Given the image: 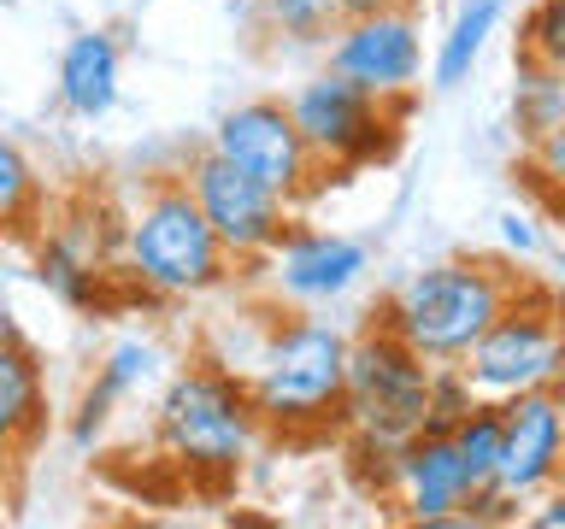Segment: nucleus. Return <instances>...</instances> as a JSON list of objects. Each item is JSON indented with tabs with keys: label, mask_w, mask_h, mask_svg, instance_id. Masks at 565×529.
<instances>
[{
	"label": "nucleus",
	"mask_w": 565,
	"mask_h": 529,
	"mask_svg": "<svg viewBox=\"0 0 565 529\" xmlns=\"http://www.w3.org/2000/svg\"><path fill=\"white\" fill-rule=\"evenodd\" d=\"M377 7H413V0H342V18H353V12H377Z\"/></svg>",
	"instance_id": "obj_25"
},
{
	"label": "nucleus",
	"mask_w": 565,
	"mask_h": 529,
	"mask_svg": "<svg viewBox=\"0 0 565 529\" xmlns=\"http://www.w3.org/2000/svg\"><path fill=\"white\" fill-rule=\"evenodd\" d=\"M519 60L565 71V0H536L519 30Z\"/></svg>",
	"instance_id": "obj_22"
},
{
	"label": "nucleus",
	"mask_w": 565,
	"mask_h": 529,
	"mask_svg": "<svg viewBox=\"0 0 565 529\" xmlns=\"http://www.w3.org/2000/svg\"><path fill=\"white\" fill-rule=\"evenodd\" d=\"M477 395L459 365H430V388H424V430H448Z\"/></svg>",
	"instance_id": "obj_23"
},
{
	"label": "nucleus",
	"mask_w": 565,
	"mask_h": 529,
	"mask_svg": "<svg viewBox=\"0 0 565 529\" xmlns=\"http://www.w3.org/2000/svg\"><path fill=\"white\" fill-rule=\"evenodd\" d=\"M466 370L477 400H512L530 388H559L565 377V335H559V294L542 277H519L507 306L489 317V330L466 347Z\"/></svg>",
	"instance_id": "obj_5"
},
{
	"label": "nucleus",
	"mask_w": 565,
	"mask_h": 529,
	"mask_svg": "<svg viewBox=\"0 0 565 529\" xmlns=\"http://www.w3.org/2000/svg\"><path fill=\"white\" fill-rule=\"evenodd\" d=\"M324 71L348 77L353 88L377 100H413L424 83V24L413 7H377L353 12L330 30Z\"/></svg>",
	"instance_id": "obj_9"
},
{
	"label": "nucleus",
	"mask_w": 565,
	"mask_h": 529,
	"mask_svg": "<svg viewBox=\"0 0 565 529\" xmlns=\"http://www.w3.org/2000/svg\"><path fill=\"white\" fill-rule=\"evenodd\" d=\"M371 277V247L342 229H318V224H289L282 241L259 259V271L247 282H265V294L277 306H335Z\"/></svg>",
	"instance_id": "obj_11"
},
{
	"label": "nucleus",
	"mask_w": 565,
	"mask_h": 529,
	"mask_svg": "<svg viewBox=\"0 0 565 529\" xmlns=\"http://www.w3.org/2000/svg\"><path fill=\"white\" fill-rule=\"evenodd\" d=\"M565 471V400L559 388H530V395L501 400V465H494V494L512 506H530L536 494L559 488Z\"/></svg>",
	"instance_id": "obj_12"
},
{
	"label": "nucleus",
	"mask_w": 565,
	"mask_h": 529,
	"mask_svg": "<svg viewBox=\"0 0 565 529\" xmlns=\"http://www.w3.org/2000/svg\"><path fill=\"white\" fill-rule=\"evenodd\" d=\"M265 24L295 47H324L342 24V0H265Z\"/></svg>",
	"instance_id": "obj_21"
},
{
	"label": "nucleus",
	"mask_w": 565,
	"mask_h": 529,
	"mask_svg": "<svg viewBox=\"0 0 565 529\" xmlns=\"http://www.w3.org/2000/svg\"><path fill=\"white\" fill-rule=\"evenodd\" d=\"M501 241H507V253L519 259V264H530L542 253V224L530 218V212L519 206V212H501Z\"/></svg>",
	"instance_id": "obj_24"
},
{
	"label": "nucleus",
	"mask_w": 565,
	"mask_h": 529,
	"mask_svg": "<svg viewBox=\"0 0 565 529\" xmlns=\"http://www.w3.org/2000/svg\"><path fill=\"white\" fill-rule=\"evenodd\" d=\"M153 441L194 483H230L265 441V423L236 370H224L218 359H194L159 388Z\"/></svg>",
	"instance_id": "obj_3"
},
{
	"label": "nucleus",
	"mask_w": 565,
	"mask_h": 529,
	"mask_svg": "<svg viewBox=\"0 0 565 529\" xmlns=\"http://www.w3.org/2000/svg\"><path fill=\"white\" fill-rule=\"evenodd\" d=\"M118 88H124L118 35L113 30H77L60 47V71H53V95H60V106L83 123H100L118 106Z\"/></svg>",
	"instance_id": "obj_14"
},
{
	"label": "nucleus",
	"mask_w": 565,
	"mask_h": 529,
	"mask_svg": "<svg viewBox=\"0 0 565 529\" xmlns=\"http://www.w3.org/2000/svg\"><path fill=\"white\" fill-rule=\"evenodd\" d=\"M153 359H159L153 342H141V335H124V342L95 365V377H88V388L77 395V406H71V441H77V447H95V441L106 435V423L118 418V406L130 400L141 382H148Z\"/></svg>",
	"instance_id": "obj_16"
},
{
	"label": "nucleus",
	"mask_w": 565,
	"mask_h": 529,
	"mask_svg": "<svg viewBox=\"0 0 565 529\" xmlns=\"http://www.w3.org/2000/svg\"><path fill=\"white\" fill-rule=\"evenodd\" d=\"M247 400L265 423V435L312 441L342 430V382H348V330L318 317L312 306L265 312L259 342L242 365Z\"/></svg>",
	"instance_id": "obj_1"
},
{
	"label": "nucleus",
	"mask_w": 565,
	"mask_h": 529,
	"mask_svg": "<svg viewBox=\"0 0 565 529\" xmlns=\"http://www.w3.org/2000/svg\"><path fill=\"white\" fill-rule=\"evenodd\" d=\"M295 118L300 141L312 148V159L330 171H371L383 159H395L401 148V118L413 112V100H377L365 88H353L335 71H312L295 83V95L282 100Z\"/></svg>",
	"instance_id": "obj_6"
},
{
	"label": "nucleus",
	"mask_w": 565,
	"mask_h": 529,
	"mask_svg": "<svg viewBox=\"0 0 565 529\" xmlns=\"http://www.w3.org/2000/svg\"><path fill=\"white\" fill-rule=\"evenodd\" d=\"M47 430V382L24 335H0V471H12Z\"/></svg>",
	"instance_id": "obj_15"
},
{
	"label": "nucleus",
	"mask_w": 565,
	"mask_h": 529,
	"mask_svg": "<svg viewBox=\"0 0 565 529\" xmlns=\"http://www.w3.org/2000/svg\"><path fill=\"white\" fill-rule=\"evenodd\" d=\"M448 441L466 465L471 488H489L494 483V465H501V406L494 400H471L466 412L448 423Z\"/></svg>",
	"instance_id": "obj_19"
},
{
	"label": "nucleus",
	"mask_w": 565,
	"mask_h": 529,
	"mask_svg": "<svg viewBox=\"0 0 565 529\" xmlns=\"http://www.w3.org/2000/svg\"><path fill=\"white\" fill-rule=\"evenodd\" d=\"M42 176H35L30 153L12 136H0V236H30L42 224Z\"/></svg>",
	"instance_id": "obj_18"
},
{
	"label": "nucleus",
	"mask_w": 565,
	"mask_h": 529,
	"mask_svg": "<svg viewBox=\"0 0 565 529\" xmlns=\"http://www.w3.org/2000/svg\"><path fill=\"white\" fill-rule=\"evenodd\" d=\"M519 71H524V83L512 95V123H519V141L530 148L547 130H565V88H559V71H547V65L519 60Z\"/></svg>",
	"instance_id": "obj_20"
},
{
	"label": "nucleus",
	"mask_w": 565,
	"mask_h": 529,
	"mask_svg": "<svg viewBox=\"0 0 565 529\" xmlns=\"http://www.w3.org/2000/svg\"><path fill=\"white\" fill-rule=\"evenodd\" d=\"M507 12H512V0H454V18L430 53V88L448 95V88L471 83V71L483 65V53L494 42V30L507 24Z\"/></svg>",
	"instance_id": "obj_17"
},
{
	"label": "nucleus",
	"mask_w": 565,
	"mask_h": 529,
	"mask_svg": "<svg viewBox=\"0 0 565 529\" xmlns=\"http://www.w3.org/2000/svg\"><path fill=\"white\" fill-rule=\"evenodd\" d=\"M424 388L430 365L418 359L401 335H388L377 317L348 335V382H342V430L353 441L395 447L413 430H424Z\"/></svg>",
	"instance_id": "obj_7"
},
{
	"label": "nucleus",
	"mask_w": 565,
	"mask_h": 529,
	"mask_svg": "<svg viewBox=\"0 0 565 529\" xmlns=\"http://www.w3.org/2000/svg\"><path fill=\"white\" fill-rule=\"evenodd\" d=\"M118 271L141 282L153 300H206L230 289L236 259L212 236L183 176H159L118 229Z\"/></svg>",
	"instance_id": "obj_4"
},
{
	"label": "nucleus",
	"mask_w": 565,
	"mask_h": 529,
	"mask_svg": "<svg viewBox=\"0 0 565 529\" xmlns=\"http://www.w3.org/2000/svg\"><path fill=\"white\" fill-rule=\"evenodd\" d=\"M471 476L459 465L448 430H413L406 441H395V465H388V500L406 523L441 529L459 523L471 506Z\"/></svg>",
	"instance_id": "obj_13"
},
{
	"label": "nucleus",
	"mask_w": 565,
	"mask_h": 529,
	"mask_svg": "<svg viewBox=\"0 0 565 529\" xmlns=\"http://www.w3.org/2000/svg\"><path fill=\"white\" fill-rule=\"evenodd\" d=\"M519 277L524 264L512 271V259L448 253L418 264L413 277H401L371 317L388 335H401L424 365H459L466 347L489 330V317L507 306V294L519 289Z\"/></svg>",
	"instance_id": "obj_2"
},
{
	"label": "nucleus",
	"mask_w": 565,
	"mask_h": 529,
	"mask_svg": "<svg viewBox=\"0 0 565 529\" xmlns=\"http://www.w3.org/2000/svg\"><path fill=\"white\" fill-rule=\"evenodd\" d=\"M183 188L194 194V206H201V218L212 224V236L224 241V253L242 264V277H254L259 259L271 253L282 241V229L295 224V206L282 201V194H271L259 176L236 171L212 148L194 153L183 165Z\"/></svg>",
	"instance_id": "obj_8"
},
{
	"label": "nucleus",
	"mask_w": 565,
	"mask_h": 529,
	"mask_svg": "<svg viewBox=\"0 0 565 529\" xmlns=\"http://www.w3.org/2000/svg\"><path fill=\"white\" fill-rule=\"evenodd\" d=\"M212 153L230 159L236 171L259 176L271 194H282L289 206L312 201L324 188V165L312 159V148L300 141L295 118L282 100H242L212 123Z\"/></svg>",
	"instance_id": "obj_10"
}]
</instances>
